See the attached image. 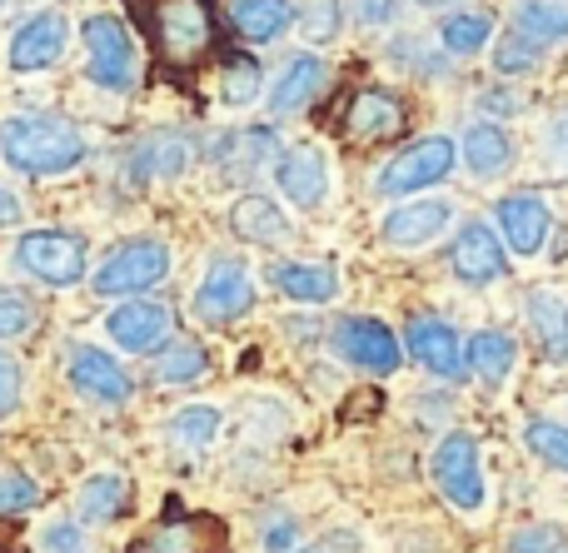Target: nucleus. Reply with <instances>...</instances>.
<instances>
[{
  "label": "nucleus",
  "mask_w": 568,
  "mask_h": 553,
  "mask_svg": "<svg viewBox=\"0 0 568 553\" xmlns=\"http://www.w3.org/2000/svg\"><path fill=\"white\" fill-rule=\"evenodd\" d=\"M30 325H36V305H30L20 289H6V285H0V339L30 335Z\"/></svg>",
  "instance_id": "obj_38"
},
{
  "label": "nucleus",
  "mask_w": 568,
  "mask_h": 553,
  "mask_svg": "<svg viewBox=\"0 0 568 553\" xmlns=\"http://www.w3.org/2000/svg\"><path fill=\"white\" fill-rule=\"evenodd\" d=\"M270 285L284 299H300V305H329L339 295V275L329 265H304V259H280L270 265Z\"/></svg>",
  "instance_id": "obj_21"
},
{
  "label": "nucleus",
  "mask_w": 568,
  "mask_h": 553,
  "mask_svg": "<svg viewBox=\"0 0 568 553\" xmlns=\"http://www.w3.org/2000/svg\"><path fill=\"white\" fill-rule=\"evenodd\" d=\"M0 155L20 175H65L85 160V135L65 115H16L0 125Z\"/></svg>",
  "instance_id": "obj_1"
},
{
  "label": "nucleus",
  "mask_w": 568,
  "mask_h": 553,
  "mask_svg": "<svg viewBox=\"0 0 568 553\" xmlns=\"http://www.w3.org/2000/svg\"><path fill=\"white\" fill-rule=\"evenodd\" d=\"M404 345H409V355L419 359L429 375H439V379H464V369H469V359H464V345H459V335H454V325H444V319H434V315L414 319L409 335H404Z\"/></svg>",
  "instance_id": "obj_14"
},
{
  "label": "nucleus",
  "mask_w": 568,
  "mask_h": 553,
  "mask_svg": "<svg viewBox=\"0 0 568 553\" xmlns=\"http://www.w3.org/2000/svg\"><path fill=\"white\" fill-rule=\"evenodd\" d=\"M205 375V349L195 339H165L155 355V379L160 385H190Z\"/></svg>",
  "instance_id": "obj_30"
},
{
  "label": "nucleus",
  "mask_w": 568,
  "mask_h": 553,
  "mask_svg": "<svg viewBox=\"0 0 568 553\" xmlns=\"http://www.w3.org/2000/svg\"><path fill=\"white\" fill-rule=\"evenodd\" d=\"M220 150H235V155H225V160H235V165H245V170H260L270 155H280V140H275V130H245V135L220 140Z\"/></svg>",
  "instance_id": "obj_36"
},
{
  "label": "nucleus",
  "mask_w": 568,
  "mask_h": 553,
  "mask_svg": "<svg viewBox=\"0 0 568 553\" xmlns=\"http://www.w3.org/2000/svg\"><path fill=\"white\" fill-rule=\"evenodd\" d=\"M230 229H235L240 239H250V245H280V239H290V219H284V209L275 205L270 195H245L235 209H230Z\"/></svg>",
  "instance_id": "obj_23"
},
{
  "label": "nucleus",
  "mask_w": 568,
  "mask_h": 553,
  "mask_svg": "<svg viewBox=\"0 0 568 553\" xmlns=\"http://www.w3.org/2000/svg\"><path fill=\"white\" fill-rule=\"evenodd\" d=\"M250 305H255V279H250V269L235 265V259H220L195 289V315L205 319V325H230V319H240Z\"/></svg>",
  "instance_id": "obj_10"
},
{
  "label": "nucleus",
  "mask_w": 568,
  "mask_h": 553,
  "mask_svg": "<svg viewBox=\"0 0 568 553\" xmlns=\"http://www.w3.org/2000/svg\"><path fill=\"white\" fill-rule=\"evenodd\" d=\"M514 30L539 50L559 45V40H568V0H519L514 6Z\"/></svg>",
  "instance_id": "obj_26"
},
{
  "label": "nucleus",
  "mask_w": 568,
  "mask_h": 553,
  "mask_svg": "<svg viewBox=\"0 0 568 553\" xmlns=\"http://www.w3.org/2000/svg\"><path fill=\"white\" fill-rule=\"evenodd\" d=\"M20 389H26V379H20V365L10 355H0V419H10L20 409Z\"/></svg>",
  "instance_id": "obj_41"
},
{
  "label": "nucleus",
  "mask_w": 568,
  "mask_h": 553,
  "mask_svg": "<svg viewBox=\"0 0 568 553\" xmlns=\"http://www.w3.org/2000/svg\"><path fill=\"white\" fill-rule=\"evenodd\" d=\"M300 553H324V549H300Z\"/></svg>",
  "instance_id": "obj_47"
},
{
  "label": "nucleus",
  "mask_w": 568,
  "mask_h": 553,
  "mask_svg": "<svg viewBox=\"0 0 568 553\" xmlns=\"http://www.w3.org/2000/svg\"><path fill=\"white\" fill-rule=\"evenodd\" d=\"M85 60H90V80L110 95H130L140 80V65H135V40H130V25L115 16H90L85 30Z\"/></svg>",
  "instance_id": "obj_4"
},
{
  "label": "nucleus",
  "mask_w": 568,
  "mask_h": 553,
  "mask_svg": "<svg viewBox=\"0 0 568 553\" xmlns=\"http://www.w3.org/2000/svg\"><path fill=\"white\" fill-rule=\"evenodd\" d=\"M459 155H464V165H469V175L499 180L504 170L514 165V140L504 135L499 125H469L459 140Z\"/></svg>",
  "instance_id": "obj_24"
},
{
  "label": "nucleus",
  "mask_w": 568,
  "mask_h": 553,
  "mask_svg": "<svg viewBox=\"0 0 568 553\" xmlns=\"http://www.w3.org/2000/svg\"><path fill=\"white\" fill-rule=\"evenodd\" d=\"M454 165H459V145H454V140H444V135L414 140V145H404L399 155L379 170L374 190H379V195H414V190H429V185H439V180H449Z\"/></svg>",
  "instance_id": "obj_6"
},
{
  "label": "nucleus",
  "mask_w": 568,
  "mask_h": 553,
  "mask_svg": "<svg viewBox=\"0 0 568 553\" xmlns=\"http://www.w3.org/2000/svg\"><path fill=\"white\" fill-rule=\"evenodd\" d=\"M449 219H454L449 199H419V205H404L384 219V239H389L394 249H419V245H429L434 235H444Z\"/></svg>",
  "instance_id": "obj_20"
},
{
  "label": "nucleus",
  "mask_w": 568,
  "mask_h": 553,
  "mask_svg": "<svg viewBox=\"0 0 568 553\" xmlns=\"http://www.w3.org/2000/svg\"><path fill=\"white\" fill-rule=\"evenodd\" d=\"M339 0H304L300 10H294V25H300V35L310 40V45H329L334 35H339Z\"/></svg>",
  "instance_id": "obj_33"
},
{
  "label": "nucleus",
  "mask_w": 568,
  "mask_h": 553,
  "mask_svg": "<svg viewBox=\"0 0 568 553\" xmlns=\"http://www.w3.org/2000/svg\"><path fill=\"white\" fill-rule=\"evenodd\" d=\"M499 235L514 255H539L549 239V205L539 195H504L499 199Z\"/></svg>",
  "instance_id": "obj_18"
},
{
  "label": "nucleus",
  "mask_w": 568,
  "mask_h": 553,
  "mask_svg": "<svg viewBox=\"0 0 568 553\" xmlns=\"http://www.w3.org/2000/svg\"><path fill=\"white\" fill-rule=\"evenodd\" d=\"M36 499H40V489L30 484L26 474H0V519H6V514H26Z\"/></svg>",
  "instance_id": "obj_40"
},
{
  "label": "nucleus",
  "mask_w": 568,
  "mask_h": 553,
  "mask_svg": "<svg viewBox=\"0 0 568 553\" xmlns=\"http://www.w3.org/2000/svg\"><path fill=\"white\" fill-rule=\"evenodd\" d=\"M509 553H568V534L554 524H534V529H519L509 539Z\"/></svg>",
  "instance_id": "obj_39"
},
{
  "label": "nucleus",
  "mask_w": 568,
  "mask_h": 553,
  "mask_svg": "<svg viewBox=\"0 0 568 553\" xmlns=\"http://www.w3.org/2000/svg\"><path fill=\"white\" fill-rule=\"evenodd\" d=\"M165 275H170V249L160 239H130V245L110 249L90 285L110 299H135L145 289H155Z\"/></svg>",
  "instance_id": "obj_5"
},
{
  "label": "nucleus",
  "mask_w": 568,
  "mask_h": 553,
  "mask_svg": "<svg viewBox=\"0 0 568 553\" xmlns=\"http://www.w3.org/2000/svg\"><path fill=\"white\" fill-rule=\"evenodd\" d=\"M190 165V145L180 135H150L145 145L130 155V180L150 185V180H175Z\"/></svg>",
  "instance_id": "obj_28"
},
{
  "label": "nucleus",
  "mask_w": 568,
  "mask_h": 553,
  "mask_svg": "<svg viewBox=\"0 0 568 553\" xmlns=\"http://www.w3.org/2000/svg\"><path fill=\"white\" fill-rule=\"evenodd\" d=\"M394 10H399V0H354V16L364 25H384V20H394Z\"/></svg>",
  "instance_id": "obj_43"
},
{
  "label": "nucleus",
  "mask_w": 568,
  "mask_h": 553,
  "mask_svg": "<svg viewBox=\"0 0 568 553\" xmlns=\"http://www.w3.org/2000/svg\"><path fill=\"white\" fill-rule=\"evenodd\" d=\"M334 355H344L349 365H359L364 375H394L399 359H404V349H399V339H394L389 325L349 315V319H339V329H334Z\"/></svg>",
  "instance_id": "obj_8"
},
{
  "label": "nucleus",
  "mask_w": 568,
  "mask_h": 553,
  "mask_svg": "<svg viewBox=\"0 0 568 553\" xmlns=\"http://www.w3.org/2000/svg\"><path fill=\"white\" fill-rule=\"evenodd\" d=\"M275 185L284 190L290 205L314 209L329 195V165H324L320 150H290L284 160H275Z\"/></svg>",
  "instance_id": "obj_16"
},
{
  "label": "nucleus",
  "mask_w": 568,
  "mask_h": 553,
  "mask_svg": "<svg viewBox=\"0 0 568 553\" xmlns=\"http://www.w3.org/2000/svg\"><path fill=\"white\" fill-rule=\"evenodd\" d=\"M524 444H529L549 469H564V474H568V429L564 424L529 419V424H524Z\"/></svg>",
  "instance_id": "obj_35"
},
{
  "label": "nucleus",
  "mask_w": 568,
  "mask_h": 553,
  "mask_svg": "<svg viewBox=\"0 0 568 553\" xmlns=\"http://www.w3.org/2000/svg\"><path fill=\"white\" fill-rule=\"evenodd\" d=\"M225 549V524L205 514H180L155 524L145 539H135L130 553H220Z\"/></svg>",
  "instance_id": "obj_13"
},
{
  "label": "nucleus",
  "mask_w": 568,
  "mask_h": 553,
  "mask_svg": "<svg viewBox=\"0 0 568 553\" xmlns=\"http://www.w3.org/2000/svg\"><path fill=\"white\" fill-rule=\"evenodd\" d=\"M135 20L170 70H190L215 50V6L210 0H135Z\"/></svg>",
  "instance_id": "obj_2"
},
{
  "label": "nucleus",
  "mask_w": 568,
  "mask_h": 553,
  "mask_svg": "<svg viewBox=\"0 0 568 553\" xmlns=\"http://www.w3.org/2000/svg\"><path fill=\"white\" fill-rule=\"evenodd\" d=\"M75 509H80V524H115V519L130 509L125 474H95V479H85V484H80V494H75Z\"/></svg>",
  "instance_id": "obj_27"
},
{
  "label": "nucleus",
  "mask_w": 568,
  "mask_h": 553,
  "mask_svg": "<svg viewBox=\"0 0 568 553\" xmlns=\"http://www.w3.org/2000/svg\"><path fill=\"white\" fill-rule=\"evenodd\" d=\"M539 55H544V50L529 45V40H524L514 25L504 30L499 45H494V65H499V75H529V70L539 65Z\"/></svg>",
  "instance_id": "obj_37"
},
{
  "label": "nucleus",
  "mask_w": 568,
  "mask_h": 553,
  "mask_svg": "<svg viewBox=\"0 0 568 553\" xmlns=\"http://www.w3.org/2000/svg\"><path fill=\"white\" fill-rule=\"evenodd\" d=\"M404 120H409V110H404V100L394 95V90H379V85H369V90H359V95L349 100V135L354 140H389V135H399L404 130Z\"/></svg>",
  "instance_id": "obj_17"
},
{
  "label": "nucleus",
  "mask_w": 568,
  "mask_h": 553,
  "mask_svg": "<svg viewBox=\"0 0 568 553\" xmlns=\"http://www.w3.org/2000/svg\"><path fill=\"white\" fill-rule=\"evenodd\" d=\"M65 369H70V385H75L85 399H100V404H125V399L135 395L125 365H120L115 355H105V349H95V345H70Z\"/></svg>",
  "instance_id": "obj_11"
},
{
  "label": "nucleus",
  "mask_w": 568,
  "mask_h": 553,
  "mask_svg": "<svg viewBox=\"0 0 568 553\" xmlns=\"http://www.w3.org/2000/svg\"><path fill=\"white\" fill-rule=\"evenodd\" d=\"M105 329L120 349H130V355H150V349H160L165 335H170V309L150 305V299H125V305H115L105 315Z\"/></svg>",
  "instance_id": "obj_15"
},
{
  "label": "nucleus",
  "mask_w": 568,
  "mask_h": 553,
  "mask_svg": "<svg viewBox=\"0 0 568 553\" xmlns=\"http://www.w3.org/2000/svg\"><path fill=\"white\" fill-rule=\"evenodd\" d=\"M215 434H220V409L215 404H190L170 419V439H175L180 449H205V444H215Z\"/></svg>",
  "instance_id": "obj_32"
},
{
  "label": "nucleus",
  "mask_w": 568,
  "mask_h": 553,
  "mask_svg": "<svg viewBox=\"0 0 568 553\" xmlns=\"http://www.w3.org/2000/svg\"><path fill=\"white\" fill-rule=\"evenodd\" d=\"M235 30L250 45H270L294 25V0H235Z\"/></svg>",
  "instance_id": "obj_25"
},
{
  "label": "nucleus",
  "mask_w": 568,
  "mask_h": 553,
  "mask_svg": "<svg viewBox=\"0 0 568 553\" xmlns=\"http://www.w3.org/2000/svg\"><path fill=\"white\" fill-rule=\"evenodd\" d=\"M260 95V65L250 55H230L225 70H220V100L225 105H250V100Z\"/></svg>",
  "instance_id": "obj_34"
},
{
  "label": "nucleus",
  "mask_w": 568,
  "mask_h": 553,
  "mask_svg": "<svg viewBox=\"0 0 568 553\" xmlns=\"http://www.w3.org/2000/svg\"><path fill=\"white\" fill-rule=\"evenodd\" d=\"M494 40V20L479 16V10H464V16H449L439 25V45L449 55H479L484 45Z\"/></svg>",
  "instance_id": "obj_31"
},
{
  "label": "nucleus",
  "mask_w": 568,
  "mask_h": 553,
  "mask_svg": "<svg viewBox=\"0 0 568 553\" xmlns=\"http://www.w3.org/2000/svg\"><path fill=\"white\" fill-rule=\"evenodd\" d=\"M449 265H454V275H459L464 285H474V289L499 285V279L509 275V255H504L499 229H489L484 219H469V225L454 235V245H449Z\"/></svg>",
  "instance_id": "obj_9"
},
{
  "label": "nucleus",
  "mask_w": 568,
  "mask_h": 553,
  "mask_svg": "<svg viewBox=\"0 0 568 553\" xmlns=\"http://www.w3.org/2000/svg\"><path fill=\"white\" fill-rule=\"evenodd\" d=\"M0 225H20V199L6 185H0Z\"/></svg>",
  "instance_id": "obj_45"
},
{
  "label": "nucleus",
  "mask_w": 568,
  "mask_h": 553,
  "mask_svg": "<svg viewBox=\"0 0 568 553\" xmlns=\"http://www.w3.org/2000/svg\"><path fill=\"white\" fill-rule=\"evenodd\" d=\"M464 359H469V369L484 385H504L514 359H519V349H514V339L504 335V329H479V335L464 345Z\"/></svg>",
  "instance_id": "obj_29"
},
{
  "label": "nucleus",
  "mask_w": 568,
  "mask_h": 553,
  "mask_svg": "<svg viewBox=\"0 0 568 553\" xmlns=\"http://www.w3.org/2000/svg\"><path fill=\"white\" fill-rule=\"evenodd\" d=\"M419 6H444V0H419Z\"/></svg>",
  "instance_id": "obj_46"
},
{
  "label": "nucleus",
  "mask_w": 568,
  "mask_h": 553,
  "mask_svg": "<svg viewBox=\"0 0 568 553\" xmlns=\"http://www.w3.org/2000/svg\"><path fill=\"white\" fill-rule=\"evenodd\" d=\"M324 75H329V70H324L320 55H294V60H284L275 90H270V115H275V120L300 115V110L324 90Z\"/></svg>",
  "instance_id": "obj_19"
},
{
  "label": "nucleus",
  "mask_w": 568,
  "mask_h": 553,
  "mask_svg": "<svg viewBox=\"0 0 568 553\" xmlns=\"http://www.w3.org/2000/svg\"><path fill=\"white\" fill-rule=\"evenodd\" d=\"M290 544H294V524H290V519H275V524L265 529V549L280 553V549H290Z\"/></svg>",
  "instance_id": "obj_44"
},
{
  "label": "nucleus",
  "mask_w": 568,
  "mask_h": 553,
  "mask_svg": "<svg viewBox=\"0 0 568 553\" xmlns=\"http://www.w3.org/2000/svg\"><path fill=\"white\" fill-rule=\"evenodd\" d=\"M45 553H85V524H50Z\"/></svg>",
  "instance_id": "obj_42"
},
{
  "label": "nucleus",
  "mask_w": 568,
  "mask_h": 553,
  "mask_svg": "<svg viewBox=\"0 0 568 553\" xmlns=\"http://www.w3.org/2000/svg\"><path fill=\"white\" fill-rule=\"evenodd\" d=\"M524 309H529V329H534V339H539L544 359L564 365L568 359V299L554 295V289H529Z\"/></svg>",
  "instance_id": "obj_22"
},
{
  "label": "nucleus",
  "mask_w": 568,
  "mask_h": 553,
  "mask_svg": "<svg viewBox=\"0 0 568 553\" xmlns=\"http://www.w3.org/2000/svg\"><path fill=\"white\" fill-rule=\"evenodd\" d=\"M434 469V484L444 489V499H454L459 509H484V469H479V444L469 434H444V444L434 449L429 459Z\"/></svg>",
  "instance_id": "obj_7"
},
{
  "label": "nucleus",
  "mask_w": 568,
  "mask_h": 553,
  "mask_svg": "<svg viewBox=\"0 0 568 553\" xmlns=\"http://www.w3.org/2000/svg\"><path fill=\"white\" fill-rule=\"evenodd\" d=\"M65 40H70L65 16H60V10H40V16H30L26 25L10 35V70L30 75V70L55 65V60L65 55Z\"/></svg>",
  "instance_id": "obj_12"
},
{
  "label": "nucleus",
  "mask_w": 568,
  "mask_h": 553,
  "mask_svg": "<svg viewBox=\"0 0 568 553\" xmlns=\"http://www.w3.org/2000/svg\"><path fill=\"white\" fill-rule=\"evenodd\" d=\"M16 265L26 269L30 279H40V285L70 289L85 279L90 249H85V239L70 235V229H30L16 245Z\"/></svg>",
  "instance_id": "obj_3"
}]
</instances>
